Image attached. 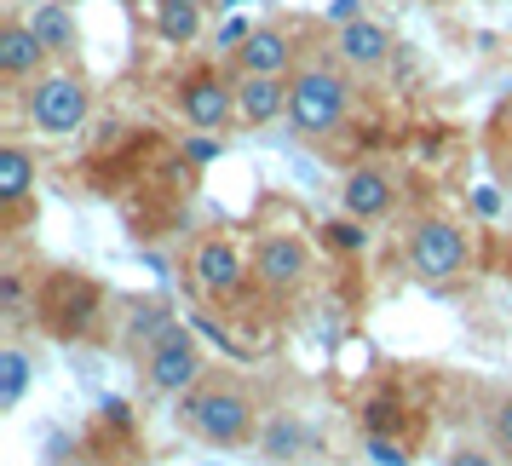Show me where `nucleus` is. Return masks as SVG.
<instances>
[{"instance_id":"27","label":"nucleus","mask_w":512,"mask_h":466,"mask_svg":"<svg viewBox=\"0 0 512 466\" xmlns=\"http://www.w3.org/2000/svg\"><path fill=\"white\" fill-rule=\"evenodd\" d=\"M369 455H374V461H380V466H409V455H403L397 443H386V438H380V432H374V438H369Z\"/></svg>"},{"instance_id":"29","label":"nucleus","mask_w":512,"mask_h":466,"mask_svg":"<svg viewBox=\"0 0 512 466\" xmlns=\"http://www.w3.org/2000/svg\"><path fill=\"white\" fill-rule=\"evenodd\" d=\"M472 208H478V213H495V208H501V196H495V190H478V196H472Z\"/></svg>"},{"instance_id":"6","label":"nucleus","mask_w":512,"mask_h":466,"mask_svg":"<svg viewBox=\"0 0 512 466\" xmlns=\"http://www.w3.org/2000/svg\"><path fill=\"white\" fill-rule=\"evenodd\" d=\"M190 282L202 300H242L254 282V254L225 231H208L190 248Z\"/></svg>"},{"instance_id":"15","label":"nucleus","mask_w":512,"mask_h":466,"mask_svg":"<svg viewBox=\"0 0 512 466\" xmlns=\"http://www.w3.org/2000/svg\"><path fill=\"white\" fill-rule=\"evenodd\" d=\"M29 29L47 41L52 58H70V52L81 47V24H75V12L64 6V0H41V6L29 12Z\"/></svg>"},{"instance_id":"17","label":"nucleus","mask_w":512,"mask_h":466,"mask_svg":"<svg viewBox=\"0 0 512 466\" xmlns=\"http://www.w3.org/2000/svg\"><path fill=\"white\" fill-rule=\"evenodd\" d=\"M202 6L208 0H156V35L167 47H196L202 41Z\"/></svg>"},{"instance_id":"18","label":"nucleus","mask_w":512,"mask_h":466,"mask_svg":"<svg viewBox=\"0 0 512 466\" xmlns=\"http://www.w3.org/2000/svg\"><path fill=\"white\" fill-rule=\"evenodd\" d=\"M29 380H35V363H29L24 346H0V415L24 409Z\"/></svg>"},{"instance_id":"3","label":"nucleus","mask_w":512,"mask_h":466,"mask_svg":"<svg viewBox=\"0 0 512 466\" xmlns=\"http://www.w3.org/2000/svg\"><path fill=\"white\" fill-rule=\"evenodd\" d=\"M403 265H409V277L426 282V288H449V282H461L472 271V242L455 219H443V213H426L409 225L403 236Z\"/></svg>"},{"instance_id":"10","label":"nucleus","mask_w":512,"mask_h":466,"mask_svg":"<svg viewBox=\"0 0 512 466\" xmlns=\"http://www.w3.org/2000/svg\"><path fill=\"white\" fill-rule=\"evenodd\" d=\"M392 208H397L392 167L363 162V167H351L346 179H340V213L363 219V225H380V219H392Z\"/></svg>"},{"instance_id":"12","label":"nucleus","mask_w":512,"mask_h":466,"mask_svg":"<svg viewBox=\"0 0 512 466\" xmlns=\"http://www.w3.org/2000/svg\"><path fill=\"white\" fill-rule=\"evenodd\" d=\"M288 98H294V75H236V121L242 127L288 121Z\"/></svg>"},{"instance_id":"2","label":"nucleus","mask_w":512,"mask_h":466,"mask_svg":"<svg viewBox=\"0 0 512 466\" xmlns=\"http://www.w3.org/2000/svg\"><path fill=\"white\" fill-rule=\"evenodd\" d=\"M351 116V70L334 58H311L294 70V98H288V127L300 139H328Z\"/></svg>"},{"instance_id":"4","label":"nucleus","mask_w":512,"mask_h":466,"mask_svg":"<svg viewBox=\"0 0 512 466\" xmlns=\"http://www.w3.org/2000/svg\"><path fill=\"white\" fill-rule=\"evenodd\" d=\"M24 116L41 139H75V133L87 127V116H93V87H87V75L70 70V64L35 75L24 87Z\"/></svg>"},{"instance_id":"26","label":"nucleus","mask_w":512,"mask_h":466,"mask_svg":"<svg viewBox=\"0 0 512 466\" xmlns=\"http://www.w3.org/2000/svg\"><path fill=\"white\" fill-rule=\"evenodd\" d=\"M185 156H190V167L219 162V139H213V133H190V139H185Z\"/></svg>"},{"instance_id":"14","label":"nucleus","mask_w":512,"mask_h":466,"mask_svg":"<svg viewBox=\"0 0 512 466\" xmlns=\"http://www.w3.org/2000/svg\"><path fill=\"white\" fill-rule=\"evenodd\" d=\"M300 64H294V35L277 24L254 29L248 41H242V52H236V75H294Z\"/></svg>"},{"instance_id":"11","label":"nucleus","mask_w":512,"mask_h":466,"mask_svg":"<svg viewBox=\"0 0 512 466\" xmlns=\"http://www.w3.org/2000/svg\"><path fill=\"white\" fill-rule=\"evenodd\" d=\"M47 58L52 52H47V41L29 29V18H6V24H0V81H6V87L24 93L35 75H47Z\"/></svg>"},{"instance_id":"5","label":"nucleus","mask_w":512,"mask_h":466,"mask_svg":"<svg viewBox=\"0 0 512 466\" xmlns=\"http://www.w3.org/2000/svg\"><path fill=\"white\" fill-rule=\"evenodd\" d=\"M202 374H208V357H202V340H196L185 323H173L162 340L139 357V380H144L150 397H185Z\"/></svg>"},{"instance_id":"28","label":"nucleus","mask_w":512,"mask_h":466,"mask_svg":"<svg viewBox=\"0 0 512 466\" xmlns=\"http://www.w3.org/2000/svg\"><path fill=\"white\" fill-rule=\"evenodd\" d=\"M351 18H363V0H334V6H328V24L334 29L351 24Z\"/></svg>"},{"instance_id":"13","label":"nucleus","mask_w":512,"mask_h":466,"mask_svg":"<svg viewBox=\"0 0 512 466\" xmlns=\"http://www.w3.org/2000/svg\"><path fill=\"white\" fill-rule=\"evenodd\" d=\"M98 300H104V288L75 277V271H58L52 282H41V317H52L58 334H75V317H93Z\"/></svg>"},{"instance_id":"16","label":"nucleus","mask_w":512,"mask_h":466,"mask_svg":"<svg viewBox=\"0 0 512 466\" xmlns=\"http://www.w3.org/2000/svg\"><path fill=\"white\" fill-rule=\"evenodd\" d=\"M29 190H35V156L18 139H6L0 144V202H6V213L24 208Z\"/></svg>"},{"instance_id":"24","label":"nucleus","mask_w":512,"mask_h":466,"mask_svg":"<svg viewBox=\"0 0 512 466\" xmlns=\"http://www.w3.org/2000/svg\"><path fill=\"white\" fill-rule=\"evenodd\" d=\"M443 466H507L489 443H472V438H461V443H449V455H443Z\"/></svg>"},{"instance_id":"20","label":"nucleus","mask_w":512,"mask_h":466,"mask_svg":"<svg viewBox=\"0 0 512 466\" xmlns=\"http://www.w3.org/2000/svg\"><path fill=\"white\" fill-rule=\"evenodd\" d=\"M167 328H173V317H167L162 305H139V311L127 317V351H133V357H144V351L167 334Z\"/></svg>"},{"instance_id":"22","label":"nucleus","mask_w":512,"mask_h":466,"mask_svg":"<svg viewBox=\"0 0 512 466\" xmlns=\"http://www.w3.org/2000/svg\"><path fill=\"white\" fill-rule=\"evenodd\" d=\"M484 438H489V449L501 455V461L512 466V386L495 403H489V415H484Z\"/></svg>"},{"instance_id":"21","label":"nucleus","mask_w":512,"mask_h":466,"mask_svg":"<svg viewBox=\"0 0 512 466\" xmlns=\"http://www.w3.org/2000/svg\"><path fill=\"white\" fill-rule=\"evenodd\" d=\"M0 317H12V323H24L29 317V265H0Z\"/></svg>"},{"instance_id":"30","label":"nucleus","mask_w":512,"mask_h":466,"mask_svg":"<svg viewBox=\"0 0 512 466\" xmlns=\"http://www.w3.org/2000/svg\"><path fill=\"white\" fill-rule=\"evenodd\" d=\"M219 6H225V12H231V6H248V0H219Z\"/></svg>"},{"instance_id":"1","label":"nucleus","mask_w":512,"mask_h":466,"mask_svg":"<svg viewBox=\"0 0 512 466\" xmlns=\"http://www.w3.org/2000/svg\"><path fill=\"white\" fill-rule=\"evenodd\" d=\"M173 426L185 432V438L208 443V449H254L259 443V392L242 380V374H219L208 369L185 397H173Z\"/></svg>"},{"instance_id":"25","label":"nucleus","mask_w":512,"mask_h":466,"mask_svg":"<svg viewBox=\"0 0 512 466\" xmlns=\"http://www.w3.org/2000/svg\"><path fill=\"white\" fill-rule=\"evenodd\" d=\"M248 35H254V24H248V18H225V24L213 29V47H219V52H242V41H248Z\"/></svg>"},{"instance_id":"7","label":"nucleus","mask_w":512,"mask_h":466,"mask_svg":"<svg viewBox=\"0 0 512 466\" xmlns=\"http://www.w3.org/2000/svg\"><path fill=\"white\" fill-rule=\"evenodd\" d=\"M317 271V254L311 242L294 231H265L254 242V288H265L271 300H294Z\"/></svg>"},{"instance_id":"8","label":"nucleus","mask_w":512,"mask_h":466,"mask_svg":"<svg viewBox=\"0 0 512 466\" xmlns=\"http://www.w3.org/2000/svg\"><path fill=\"white\" fill-rule=\"evenodd\" d=\"M328 52H334V64H346L351 75H380L397 58V35H392V24H380V18L363 12V18H351V24L334 29Z\"/></svg>"},{"instance_id":"9","label":"nucleus","mask_w":512,"mask_h":466,"mask_svg":"<svg viewBox=\"0 0 512 466\" xmlns=\"http://www.w3.org/2000/svg\"><path fill=\"white\" fill-rule=\"evenodd\" d=\"M173 110H179L196 133H219V127L236 116V81L231 75H213V70L185 75L179 93H173Z\"/></svg>"},{"instance_id":"19","label":"nucleus","mask_w":512,"mask_h":466,"mask_svg":"<svg viewBox=\"0 0 512 466\" xmlns=\"http://www.w3.org/2000/svg\"><path fill=\"white\" fill-rule=\"evenodd\" d=\"M305 420H294V415H277V426H265L259 432V449H265V461H294L305 449Z\"/></svg>"},{"instance_id":"23","label":"nucleus","mask_w":512,"mask_h":466,"mask_svg":"<svg viewBox=\"0 0 512 466\" xmlns=\"http://www.w3.org/2000/svg\"><path fill=\"white\" fill-rule=\"evenodd\" d=\"M328 242H334V248H340V254H363V248H369V225H363V219H351V213H340V219H328Z\"/></svg>"}]
</instances>
